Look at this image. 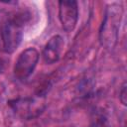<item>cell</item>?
Returning <instances> with one entry per match:
<instances>
[{
  "mask_svg": "<svg viewBox=\"0 0 127 127\" xmlns=\"http://www.w3.org/2000/svg\"><path fill=\"white\" fill-rule=\"evenodd\" d=\"M123 17V6L111 3L106 7L99 29V42L106 49H113L118 41V34Z\"/></svg>",
  "mask_w": 127,
  "mask_h": 127,
  "instance_id": "obj_1",
  "label": "cell"
},
{
  "mask_svg": "<svg viewBox=\"0 0 127 127\" xmlns=\"http://www.w3.org/2000/svg\"><path fill=\"white\" fill-rule=\"evenodd\" d=\"M26 15L23 13L14 14L8 17L1 26V41L4 52L11 54L21 44L24 25L26 23Z\"/></svg>",
  "mask_w": 127,
  "mask_h": 127,
  "instance_id": "obj_2",
  "label": "cell"
},
{
  "mask_svg": "<svg viewBox=\"0 0 127 127\" xmlns=\"http://www.w3.org/2000/svg\"><path fill=\"white\" fill-rule=\"evenodd\" d=\"M13 111L23 119H33L39 116L46 108V102L43 96L17 98L10 101Z\"/></svg>",
  "mask_w": 127,
  "mask_h": 127,
  "instance_id": "obj_3",
  "label": "cell"
},
{
  "mask_svg": "<svg viewBox=\"0 0 127 127\" xmlns=\"http://www.w3.org/2000/svg\"><path fill=\"white\" fill-rule=\"evenodd\" d=\"M39 62V53L35 48L24 50L14 65V74L18 79H26L34 71Z\"/></svg>",
  "mask_w": 127,
  "mask_h": 127,
  "instance_id": "obj_4",
  "label": "cell"
},
{
  "mask_svg": "<svg viewBox=\"0 0 127 127\" xmlns=\"http://www.w3.org/2000/svg\"><path fill=\"white\" fill-rule=\"evenodd\" d=\"M59 18L63 28L66 32L73 31L78 20L77 2L73 0L60 1L59 2Z\"/></svg>",
  "mask_w": 127,
  "mask_h": 127,
  "instance_id": "obj_5",
  "label": "cell"
},
{
  "mask_svg": "<svg viewBox=\"0 0 127 127\" xmlns=\"http://www.w3.org/2000/svg\"><path fill=\"white\" fill-rule=\"evenodd\" d=\"M64 41L60 35L53 36L46 44L43 50L44 62L48 64H53L57 63L61 58V55L64 50Z\"/></svg>",
  "mask_w": 127,
  "mask_h": 127,
  "instance_id": "obj_6",
  "label": "cell"
},
{
  "mask_svg": "<svg viewBox=\"0 0 127 127\" xmlns=\"http://www.w3.org/2000/svg\"><path fill=\"white\" fill-rule=\"evenodd\" d=\"M90 127H111V125L104 115H97L92 120Z\"/></svg>",
  "mask_w": 127,
  "mask_h": 127,
  "instance_id": "obj_7",
  "label": "cell"
},
{
  "mask_svg": "<svg viewBox=\"0 0 127 127\" xmlns=\"http://www.w3.org/2000/svg\"><path fill=\"white\" fill-rule=\"evenodd\" d=\"M126 98H127V95H126V82H124L123 85L121 86L120 91H119V100L121 101V103L123 105H126Z\"/></svg>",
  "mask_w": 127,
  "mask_h": 127,
  "instance_id": "obj_8",
  "label": "cell"
},
{
  "mask_svg": "<svg viewBox=\"0 0 127 127\" xmlns=\"http://www.w3.org/2000/svg\"><path fill=\"white\" fill-rule=\"evenodd\" d=\"M3 68H4V64H3V62L0 60V72L3 71Z\"/></svg>",
  "mask_w": 127,
  "mask_h": 127,
  "instance_id": "obj_9",
  "label": "cell"
}]
</instances>
